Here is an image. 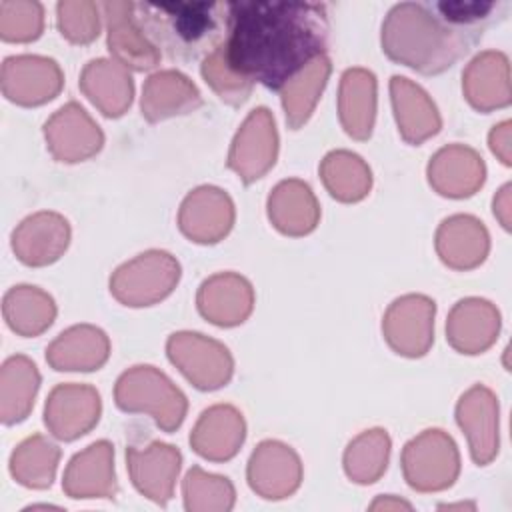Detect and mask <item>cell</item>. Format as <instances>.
<instances>
[{
    "label": "cell",
    "instance_id": "cell-22",
    "mask_svg": "<svg viewBox=\"0 0 512 512\" xmlns=\"http://www.w3.org/2000/svg\"><path fill=\"white\" fill-rule=\"evenodd\" d=\"M268 214L274 226L286 234H306L316 226L318 206L310 188L298 180L276 186L268 200Z\"/></svg>",
    "mask_w": 512,
    "mask_h": 512
},
{
    "label": "cell",
    "instance_id": "cell-8",
    "mask_svg": "<svg viewBox=\"0 0 512 512\" xmlns=\"http://www.w3.org/2000/svg\"><path fill=\"white\" fill-rule=\"evenodd\" d=\"M276 158V130L274 120L266 108L254 110L232 144L230 168H234L246 182L260 178Z\"/></svg>",
    "mask_w": 512,
    "mask_h": 512
},
{
    "label": "cell",
    "instance_id": "cell-9",
    "mask_svg": "<svg viewBox=\"0 0 512 512\" xmlns=\"http://www.w3.org/2000/svg\"><path fill=\"white\" fill-rule=\"evenodd\" d=\"M434 302L424 296H406L396 300L386 318L384 332L398 354L422 356L432 342Z\"/></svg>",
    "mask_w": 512,
    "mask_h": 512
},
{
    "label": "cell",
    "instance_id": "cell-17",
    "mask_svg": "<svg viewBox=\"0 0 512 512\" xmlns=\"http://www.w3.org/2000/svg\"><path fill=\"white\" fill-rule=\"evenodd\" d=\"M200 104V94L196 86L180 72L166 70L154 74L142 96V114L150 120H162L174 114H184Z\"/></svg>",
    "mask_w": 512,
    "mask_h": 512
},
{
    "label": "cell",
    "instance_id": "cell-11",
    "mask_svg": "<svg viewBox=\"0 0 512 512\" xmlns=\"http://www.w3.org/2000/svg\"><path fill=\"white\" fill-rule=\"evenodd\" d=\"M44 132L52 154L64 162L88 158L102 146V132L74 102L60 108L46 122Z\"/></svg>",
    "mask_w": 512,
    "mask_h": 512
},
{
    "label": "cell",
    "instance_id": "cell-28",
    "mask_svg": "<svg viewBox=\"0 0 512 512\" xmlns=\"http://www.w3.org/2000/svg\"><path fill=\"white\" fill-rule=\"evenodd\" d=\"M54 314L52 298L34 286H14L4 296L6 322L22 336L40 334L52 324Z\"/></svg>",
    "mask_w": 512,
    "mask_h": 512
},
{
    "label": "cell",
    "instance_id": "cell-12",
    "mask_svg": "<svg viewBox=\"0 0 512 512\" xmlns=\"http://www.w3.org/2000/svg\"><path fill=\"white\" fill-rule=\"evenodd\" d=\"M100 398L90 386H58L48 402L44 420L64 440H72L98 422Z\"/></svg>",
    "mask_w": 512,
    "mask_h": 512
},
{
    "label": "cell",
    "instance_id": "cell-2",
    "mask_svg": "<svg viewBox=\"0 0 512 512\" xmlns=\"http://www.w3.org/2000/svg\"><path fill=\"white\" fill-rule=\"evenodd\" d=\"M134 18L144 36L170 58H206L228 38V2L134 4Z\"/></svg>",
    "mask_w": 512,
    "mask_h": 512
},
{
    "label": "cell",
    "instance_id": "cell-15",
    "mask_svg": "<svg viewBox=\"0 0 512 512\" xmlns=\"http://www.w3.org/2000/svg\"><path fill=\"white\" fill-rule=\"evenodd\" d=\"M200 312L220 326L242 322L252 308L250 284L236 274H220L202 284L198 294Z\"/></svg>",
    "mask_w": 512,
    "mask_h": 512
},
{
    "label": "cell",
    "instance_id": "cell-6",
    "mask_svg": "<svg viewBox=\"0 0 512 512\" xmlns=\"http://www.w3.org/2000/svg\"><path fill=\"white\" fill-rule=\"evenodd\" d=\"M170 360L202 390H214L228 382L232 360L228 350L200 334H174L168 340Z\"/></svg>",
    "mask_w": 512,
    "mask_h": 512
},
{
    "label": "cell",
    "instance_id": "cell-19",
    "mask_svg": "<svg viewBox=\"0 0 512 512\" xmlns=\"http://www.w3.org/2000/svg\"><path fill=\"white\" fill-rule=\"evenodd\" d=\"M376 110L374 74L362 68L346 70L340 86V118L346 132L364 140L372 132Z\"/></svg>",
    "mask_w": 512,
    "mask_h": 512
},
{
    "label": "cell",
    "instance_id": "cell-7",
    "mask_svg": "<svg viewBox=\"0 0 512 512\" xmlns=\"http://www.w3.org/2000/svg\"><path fill=\"white\" fill-rule=\"evenodd\" d=\"M60 86L62 74L52 58L10 56L2 64V90L16 104H42L54 98Z\"/></svg>",
    "mask_w": 512,
    "mask_h": 512
},
{
    "label": "cell",
    "instance_id": "cell-18",
    "mask_svg": "<svg viewBox=\"0 0 512 512\" xmlns=\"http://www.w3.org/2000/svg\"><path fill=\"white\" fill-rule=\"evenodd\" d=\"M390 90L400 132L408 142L418 144L438 132L440 116L430 98L418 86L406 78L394 76Z\"/></svg>",
    "mask_w": 512,
    "mask_h": 512
},
{
    "label": "cell",
    "instance_id": "cell-1",
    "mask_svg": "<svg viewBox=\"0 0 512 512\" xmlns=\"http://www.w3.org/2000/svg\"><path fill=\"white\" fill-rule=\"evenodd\" d=\"M224 56L234 74L282 92L328 46V12L318 2H228Z\"/></svg>",
    "mask_w": 512,
    "mask_h": 512
},
{
    "label": "cell",
    "instance_id": "cell-24",
    "mask_svg": "<svg viewBox=\"0 0 512 512\" xmlns=\"http://www.w3.org/2000/svg\"><path fill=\"white\" fill-rule=\"evenodd\" d=\"M82 90L106 114L120 116L132 100V80L114 62L92 60L82 74Z\"/></svg>",
    "mask_w": 512,
    "mask_h": 512
},
{
    "label": "cell",
    "instance_id": "cell-3",
    "mask_svg": "<svg viewBox=\"0 0 512 512\" xmlns=\"http://www.w3.org/2000/svg\"><path fill=\"white\" fill-rule=\"evenodd\" d=\"M384 52L418 72L436 74L468 50L466 32L416 2L396 4L382 24Z\"/></svg>",
    "mask_w": 512,
    "mask_h": 512
},
{
    "label": "cell",
    "instance_id": "cell-33",
    "mask_svg": "<svg viewBox=\"0 0 512 512\" xmlns=\"http://www.w3.org/2000/svg\"><path fill=\"white\" fill-rule=\"evenodd\" d=\"M60 34L74 44H88L100 34V6L90 0H62L56 4Z\"/></svg>",
    "mask_w": 512,
    "mask_h": 512
},
{
    "label": "cell",
    "instance_id": "cell-10",
    "mask_svg": "<svg viewBox=\"0 0 512 512\" xmlns=\"http://www.w3.org/2000/svg\"><path fill=\"white\" fill-rule=\"evenodd\" d=\"M100 8L108 26V50L136 70L152 68L160 60V52L138 26L134 2H104Z\"/></svg>",
    "mask_w": 512,
    "mask_h": 512
},
{
    "label": "cell",
    "instance_id": "cell-5",
    "mask_svg": "<svg viewBox=\"0 0 512 512\" xmlns=\"http://www.w3.org/2000/svg\"><path fill=\"white\" fill-rule=\"evenodd\" d=\"M178 276V262L170 254L146 252L116 270L110 290L128 306H148L170 294Z\"/></svg>",
    "mask_w": 512,
    "mask_h": 512
},
{
    "label": "cell",
    "instance_id": "cell-25",
    "mask_svg": "<svg viewBox=\"0 0 512 512\" xmlns=\"http://www.w3.org/2000/svg\"><path fill=\"white\" fill-rule=\"evenodd\" d=\"M488 250L486 230L470 216H454L438 230V252L454 268H472Z\"/></svg>",
    "mask_w": 512,
    "mask_h": 512
},
{
    "label": "cell",
    "instance_id": "cell-26",
    "mask_svg": "<svg viewBox=\"0 0 512 512\" xmlns=\"http://www.w3.org/2000/svg\"><path fill=\"white\" fill-rule=\"evenodd\" d=\"M244 438L242 416L230 406L206 410L192 434V444L202 456L228 458Z\"/></svg>",
    "mask_w": 512,
    "mask_h": 512
},
{
    "label": "cell",
    "instance_id": "cell-23",
    "mask_svg": "<svg viewBox=\"0 0 512 512\" xmlns=\"http://www.w3.org/2000/svg\"><path fill=\"white\" fill-rule=\"evenodd\" d=\"M464 90L468 100L480 108L508 104V62L500 52H484L472 60L464 76Z\"/></svg>",
    "mask_w": 512,
    "mask_h": 512
},
{
    "label": "cell",
    "instance_id": "cell-30",
    "mask_svg": "<svg viewBox=\"0 0 512 512\" xmlns=\"http://www.w3.org/2000/svg\"><path fill=\"white\" fill-rule=\"evenodd\" d=\"M330 72V60L324 56L308 64L292 82L282 90V104L286 110V120L292 128H298L312 112L318 94L322 92Z\"/></svg>",
    "mask_w": 512,
    "mask_h": 512
},
{
    "label": "cell",
    "instance_id": "cell-20",
    "mask_svg": "<svg viewBox=\"0 0 512 512\" xmlns=\"http://www.w3.org/2000/svg\"><path fill=\"white\" fill-rule=\"evenodd\" d=\"M108 356V340L104 332L92 326H76L60 334L46 352L48 362L56 370H94Z\"/></svg>",
    "mask_w": 512,
    "mask_h": 512
},
{
    "label": "cell",
    "instance_id": "cell-16",
    "mask_svg": "<svg viewBox=\"0 0 512 512\" xmlns=\"http://www.w3.org/2000/svg\"><path fill=\"white\" fill-rule=\"evenodd\" d=\"M430 184L444 196H468L484 180L482 160L468 148L452 146L440 150L428 168Z\"/></svg>",
    "mask_w": 512,
    "mask_h": 512
},
{
    "label": "cell",
    "instance_id": "cell-13",
    "mask_svg": "<svg viewBox=\"0 0 512 512\" xmlns=\"http://www.w3.org/2000/svg\"><path fill=\"white\" fill-rule=\"evenodd\" d=\"M68 222L58 214L40 212L26 218L12 234L16 256L30 266L54 262L68 246Z\"/></svg>",
    "mask_w": 512,
    "mask_h": 512
},
{
    "label": "cell",
    "instance_id": "cell-31",
    "mask_svg": "<svg viewBox=\"0 0 512 512\" xmlns=\"http://www.w3.org/2000/svg\"><path fill=\"white\" fill-rule=\"evenodd\" d=\"M322 178L332 196L344 202H354L370 190V170L350 152H332L322 164Z\"/></svg>",
    "mask_w": 512,
    "mask_h": 512
},
{
    "label": "cell",
    "instance_id": "cell-27",
    "mask_svg": "<svg viewBox=\"0 0 512 512\" xmlns=\"http://www.w3.org/2000/svg\"><path fill=\"white\" fill-rule=\"evenodd\" d=\"M458 422L468 432L476 460L492 456L496 446V402L486 388H472L458 404Z\"/></svg>",
    "mask_w": 512,
    "mask_h": 512
},
{
    "label": "cell",
    "instance_id": "cell-21",
    "mask_svg": "<svg viewBox=\"0 0 512 512\" xmlns=\"http://www.w3.org/2000/svg\"><path fill=\"white\" fill-rule=\"evenodd\" d=\"M498 332V314L484 300H462L448 320L450 342L466 352L476 354L490 346Z\"/></svg>",
    "mask_w": 512,
    "mask_h": 512
},
{
    "label": "cell",
    "instance_id": "cell-32",
    "mask_svg": "<svg viewBox=\"0 0 512 512\" xmlns=\"http://www.w3.org/2000/svg\"><path fill=\"white\" fill-rule=\"evenodd\" d=\"M44 8L34 0L0 2V36L6 42H30L42 34Z\"/></svg>",
    "mask_w": 512,
    "mask_h": 512
},
{
    "label": "cell",
    "instance_id": "cell-34",
    "mask_svg": "<svg viewBox=\"0 0 512 512\" xmlns=\"http://www.w3.org/2000/svg\"><path fill=\"white\" fill-rule=\"evenodd\" d=\"M58 458V450L54 444L46 442L42 436L28 438L14 450L12 454V472L20 478V482L30 486V478H42L44 484H50L54 462Z\"/></svg>",
    "mask_w": 512,
    "mask_h": 512
},
{
    "label": "cell",
    "instance_id": "cell-4",
    "mask_svg": "<svg viewBox=\"0 0 512 512\" xmlns=\"http://www.w3.org/2000/svg\"><path fill=\"white\" fill-rule=\"evenodd\" d=\"M116 402L122 410L150 412L164 430H174L186 410L182 392L152 366H136L122 374L116 386Z\"/></svg>",
    "mask_w": 512,
    "mask_h": 512
},
{
    "label": "cell",
    "instance_id": "cell-14",
    "mask_svg": "<svg viewBox=\"0 0 512 512\" xmlns=\"http://www.w3.org/2000/svg\"><path fill=\"white\" fill-rule=\"evenodd\" d=\"M180 226L196 242H216L232 226V202L218 188H198L182 204Z\"/></svg>",
    "mask_w": 512,
    "mask_h": 512
},
{
    "label": "cell",
    "instance_id": "cell-29",
    "mask_svg": "<svg viewBox=\"0 0 512 512\" xmlns=\"http://www.w3.org/2000/svg\"><path fill=\"white\" fill-rule=\"evenodd\" d=\"M38 370L24 356H12L2 366V420L14 424L32 408L38 390Z\"/></svg>",
    "mask_w": 512,
    "mask_h": 512
},
{
    "label": "cell",
    "instance_id": "cell-35",
    "mask_svg": "<svg viewBox=\"0 0 512 512\" xmlns=\"http://www.w3.org/2000/svg\"><path fill=\"white\" fill-rule=\"evenodd\" d=\"M202 76L206 78V82L212 84L220 98L230 104H242L252 88L250 82L242 80L230 70L224 56V44L202 60Z\"/></svg>",
    "mask_w": 512,
    "mask_h": 512
},
{
    "label": "cell",
    "instance_id": "cell-36",
    "mask_svg": "<svg viewBox=\"0 0 512 512\" xmlns=\"http://www.w3.org/2000/svg\"><path fill=\"white\" fill-rule=\"evenodd\" d=\"M494 8H498V4L494 2H438L436 4V10L442 14L438 18L460 30L488 20Z\"/></svg>",
    "mask_w": 512,
    "mask_h": 512
}]
</instances>
